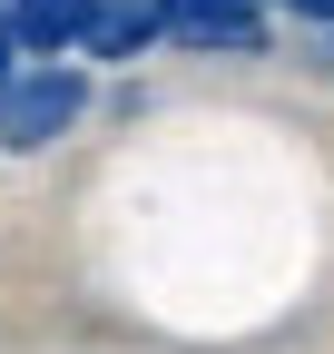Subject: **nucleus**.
<instances>
[{
  "label": "nucleus",
  "mask_w": 334,
  "mask_h": 354,
  "mask_svg": "<svg viewBox=\"0 0 334 354\" xmlns=\"http://www.w3.org/2000/svg\"><path fill=\"white\" fill-rule=\"evenodd\" d=\"M167 39L187 50H256V0H157Z\"/></svg>",
  "instance_id": "nucleus-3"
},
{
  "label": "nucleus",
  "mask_w": 334,
  "mask_h": 354,
  "mask_svg": "<svg viewBox=\"0 0 334 354\" xmlns=\"http://www.w3.org/2000/svg\"><path fill=\"white\" fill-rule=\"evenodd\" d=\"M79 118H89V69H69V59H20L10 79H0V148H10V158L59 148Z\"/></svg>",
  "instance_id": "nucleus-1"
},
{
  "label": "nucleus",
  "mask_w": 334,
  "mask_h": 354,
  "mask_svg": "<svg viewBox=\"0 0 334 354\" xmlns=\"http://www.w3.org/2000/svg\"><path fill=\"white\" fill-rule=\"evenodd\" d=\"M295 10H315V20H334V0H295Z\"/></svg>",
  "instance_id": "nucleus-6"
},
{
  "label": "nucleus",
  "mask_w": 334,
  "mask_h": 354,
  "mask_svg": "<svg viewBox=\"0 0 334 354\" xmlns=\"http://www.w3.org/2000/svg\"><path fill=\"white\" fill-rule=\"evenodd\" d=\"M20 69V39H10V10H0V79Z\"/></svg>",
  "instance_id": "nucleus-5"
},
{
  "label": "nucleus",
  "mask_w": 334,
  "mask_h": 354,
  "mask_svg": "<svg viewBox=\"0 0 334 354\" xmlns=\"http://www.w3.org/2000/svg\"><path fill=\"white\" fill-rule=\"evenodd\" d=\"M0 10H10L20 59H79V39H89V10H99V0H0Z\"/></svg>",
  "instance_id": "nucleus-2"
},
{
  "label": "nucleus",
  "mask_w": 334,
  "mask_h": 354,
  "mask_svg": "<svg viewBox=\"0 0 334 354\" xmlns=\"http://www.w3.org/2000/svg\"><path fill=\"white\" fill-rule=\"evenodd\" d=\"M148 39H167V10H157V0H99V10H89V39H79V59H138Z\"/></svg>",
  "instance_id": "nucleus-4"
}]
</instances>
